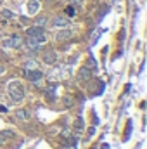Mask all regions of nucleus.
<instances>
[{
	"label": "nucleus",
	"mask_w": 147,
	"mask_h": 149,
	"mask_svg": "<svg viewBox=\"0 0 147 149\" xmlns=\"http://www.w3.org/2000/svg\"><path fill=\"white\" fill-rule=\"evenodd\" d=\"M7 92H9V95H10V99L14 102H19L24 97V89H23V85L19 82H10L9 87H7Z\"/></svg>",
	"instance_id": "1"
},
{
	"label": "nucleus",
	"mask_w": 147,
	"mask_h": 149,
	"mask_svg": "<svg viewBox=\"0 0 147 149\" xmlns=\"http://www.w3.org/2000/svg\"><path fill=\"white\" fill-rule=\"evenodd\" d=\"M26 36H29V38H33V40H36L40 45L47 42L45 30H43L42 26H33V28H28V30H26Z\"/></svg>",
	"instance_id": "2"
},
{
	"label": "nucleus",
	"mask_w": 147,
	"mask_h": 149,
	"mask_svg": "<svg viewBox=\"0 0 147 149\" xmlns=\"http://www.w3.org/2000/svg\"><path fill=\"white\" fill-rule=\"evenodd\" d=\"M21 43H23V38H21L19 35H12V36L5 38V40L2 42V45H3L5 49H17V47H21Z\"/></svg>",
	"instance_id": "3"
},
{
	"label": "nucleus",
	"mask_w": 147,
	"mask_h": 149,
	"mask_svg": "<svg viewBox=\"0 0 147 149\" xmlns=\"http://www.w3.org/2000/svg\"><path fill=\"white\" fill-rule=\"evenodd\" d=\"M24 76L29 82H40L43 78V73L40 69H24Z\"/></svg>",
	"instance_id": "4"
},
{
	"label": "nucleus",
	"mask_w": 147,
	"mask_h": 149,
	"mask_svg": "<svg viewBox=\"0 0 147 149\" xmlns=\"http://www.w3.org/2000/svg\"><path fill=\"white\" fill-rule=\"evenodd\" d=\"M38 10H40V2L38 0H29V3H28V14L35 16Z\"/></svg>",
	"instance_id": "5"
},
{
	"label": "nucleus",
	"mask_w": 147,
	"mask_h": 149,
	"mask_svg": "<svg viewBox=\"0 0 147 149\" xmlns=\"http://www.w3.org/2000/svg\"><path fill=\"white\" fill-rule=\"evenodd\" d=\"M55 57H57V56H55L54 50H47V52L43 54V62H45V64H54V62H55Z\"/></svg>",
	"instance_id": "6"
},
{
	"label": "nucleus",
	"mask_w": 147,
	"mask_h": 149,
	"mask_svg": "<svg viewBox=\"0 0 147 149\" xmlns=\"http://www.w3.org/2000/svg\"><path fill=\"white\" fill-rule=\"evenodd\" d=\"M78 78L80 80H90L92 78V69L90 68H81L78 71Z\"/></svg>",
	"instance_id": "7"
},
{
	"label": "nucleus",
	"mask_w": 147,
	"mask_h": 149,
	"mask_svg": "<svg viewBox=\"0 0 147 149\" xmlns=\"http://www.w3.org/2000/svg\"><path fill=\"white\" fill-rule=\"evenodd\" d=\"M26 47H28L29 50H33V52H35V50H40V43H38L36 40H33V38H29V36L26 38Z\"/></svg>",
	"instance_id": "8"
},
{
	"label": "nucleus",
	"mask_w": 147,
	"mask_h": 149,
	"mask_svg": "<svg viewBox=\"0 0 147 149\" xmlns=\"http://www.w3.org/2000/svg\"><path fill=\"white\" fill-rule=\"evenodd\" d=\"M12 135H14V134H12L10 130H3V132H0V146H2V144H5V141H7V139H10Z\"/></svg>",
	"instance_id": "9"
},
{
	"label": "nucleus",
	"mask_w": 147,
	"mask_h": 149,
	"mask_svg": "<svg viewBox=\"0 0 147 149\" xmlns=\"http://www.w3.org/2000/svg\"><path fill=\"white\" fill-rule=\"evenodd\" d=\"M16 118H19V120H28V118H29V113H28L26 109H17V111H16Z\"/></svg>",
	"instance_id": "10"
},
{
	"label": "nucleus",
	"mask_w": 147,
	"mask_h": 149,
	"mask_svg": "<svg viewBox=\"0 0 147 149\" xmlns=\"http://www.w3.org/2000/svg\"><path fill=\"white\" fill-rule=\"evenodd\" d=\"M54 24L55 26H66V19L64 17H55L54 19Z\"/></svg>",
	"instance_id": "11"
},
{
	"label": "nucleus",
	"mask_w": 147,
	"mask_h": 149,
	"mask_svg": "<svg viewBox=\"0 0 147 149\" xmlns=\"http://www.w3.org/2000/svg\"><path fill=\"white\" fill-rule=\"evenodd\" d=\"M69 36H71L69 31H61V33L57 35V40H66V38H69Z\"/></svg>",
	"instance_id": "12"
},
{
	"label": "nucleus",
	"mask_w": 147,
	"mask_h": 149,
	"mask_svg": "<svg viewBox=\"0 0 147 149\" xmlns=\"http://www.w3.org/2000/svg\"><path fill=\"white\" fill-rule=\"evenodd\" d=\"M75 128H76L78 132H81V130H83V120H81V118H78V120L75 122Z\"/></svg>",
	"instance_id": "13"
},
{
	"label": "nucleus",
	"mask_w": 147,
	"mask_h": 149,
	"mask_svg": "<svg viewBox=\"0 0 147 149\" xmlns=\"http://www.w3.org/2000/svg\"><path fill=\"white\" fill-rule=\"evenodd\" d=\"M66 14H68V16H75V14H76V10H75V7H73V5H69V7H66Z\"/></svg>",
	"instance_id": "14"
},
{
	"label": "nucleus",
	"mask_w": 147,
	"mask_h": 149,
	"mask_svg": "<svg viewBox=\"0 0 147 149\" xmlns=\"http://www.w3.org/2000/svg\"><path fill=\"white\" fill-rule=\"evenodd\" d=\"M64 104H66V108H71V106H73V99H71L69 95H66V97H64Z\"/></svg>",
	"instance_id": "15"
},
{
	"label": "nucleus",
	"mask_w": 147,
	"mask_h": 149,
	"mask_svg": "<svg viewBox=\"0 0 147 149\" xmlns=\"http://www.w3.org/2000/svg\"><path fill=\"white\" fill-rule=\"evenodd\" d=\"M45 23H47V19H45V17H40V19L36 21V26H42V28H43V24H45Z\"/></svg>",
	"instance_id": "16"
},
{
	"label": "nucleus",
	"mask_w": 147,
	"mask_h": 149,
	"mask_svg": "<svg viewBox=\"0 0 147 149\" xmlns=\"http://www.w3.org/2000/svg\"><path fill=\"white\" fill-rule=\"evenodd\" d=\"M130 127H132V122H128L126 123V134H125V141L128 139V135H130Z\"/></svg>",
	"instance_id": "17"
},
{
	"label": "nucleus",
	"mask_w": 147,
	"mask_h": 149,
	"mask_svg": "<svg viewBox=\"0 0 147 149\" xmlns=\"http://www.w3.org/2000/svg\"><path fill=\"white\" fill-rule=\"evenodd\" d=\"M2 14H3V17H9V19L12 17V12H10V10H3Z\"/></svg>",
	"instance_id": "18"
},
{
	"label": "nucleus",
	"mask_w": 147,
	"mask_h": 149,
	"mask_svg": "<svg viewBox=\"0 0 147 149\" xmlns=\"http://www.w3.org/2000/svg\"><path fill=\"white\" fill-rule=\"evenodd\" d=\"M88 66H92V68H95V61H94V59H88Z\"/></svg>",
	"instance_id": "19"
},
{
	"label": "nucleus",
	"mask_w": 147,
	"mask_h": 149,
	"mask_svg": "<svg viewBox=\"0 0 147 149\" xmlns=\"http://www.w3.org/2000/svg\"><path fill=\"white\" fill-rule=\"evenodd\" d=\"M88 134H90V135H94V134H95V128H94V127H90V128H88Z\"/></svg>",
	"instance_id": "20"
},
{
	"label": "nucleus",
	"mask_w": 147,
	"mask_h": 149,
	"mask_svg": "<svg viewBox=\"0 0 147 149\" xmlns=\"http://www.w3.org/2000/svg\"><path fill=\"white\" fill-rule=\"evenodd\" d=\"M2 71H3V68H0V73H2Z\"/></svg>",
	"instance_id": "21"
}]
</instances>
